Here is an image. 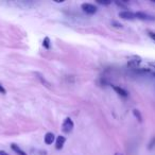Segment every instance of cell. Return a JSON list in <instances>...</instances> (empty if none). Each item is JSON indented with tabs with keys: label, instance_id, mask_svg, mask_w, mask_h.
<instances>
[{
	"label": "cell",
	"instance_id": "ac0fdd59",
	"mask_svg": "<svg viewBox=\"0 0 155 155\" xmlns=\"http://www.w3.org/2000/svg\"><path fill=\"white\" fill-rule=\"evenodd\" d=\"M151 74H152L153 78H155V71H151Z\"/></svg>",
	"mask_w": 155,
	"mask_h": 155
},
{
	"label": "cell",
	"instance_id": "8992f818",
	"mask_svg": "<svg viewBox=\"0 0 155 155\" xmlns=\"http://www.w3.org/2000/svg\"><path fill=\"white\" fill-rule=\"evenodd\" d=\"M65 141H66V138H65L64 136H58V137L56 138V141H55V149L56 150H61V149H63V147H64V144H65Z\"/></svg>",
	"mask_w": 155,
	"mask_h": 155
},
{
	"label": "cell",
	"instance_id": "3957f363",
	"mask_svg": "<svg viewBox=\"0 0 155 155\" xmlns=\"http://www.w3.org/2000/svg\"><path fill=\"white\" fill-rule=\"evenodd\" d=\"M135 17L138 18V19H141V20H150V21L155 20L154 16L149 15V14L143 13V12H137V13H135Z\"/></svg>",
	"mask_w": 155,
	"mask_h": 155
},
{
	"label": "cell",
	"instance_id": "277c9868",
	"mask_svg": "<svg viewBox=\"0 0 155 155\" xmlns=\"http://www.w3.org/2000/svg\"><path fill=\"white\" fill-rule=\"evenodd\" d=\"M119 16H120L121 18H123V19H134L135 17V13H133V12L131 11H122L119 13Z\"/></svg>",
	"mask_w": 155,
	"mask_h": 155
},
{
	"label": "cell",
	"instance_id": "7a4b0ae2",
	"mask_svg": "<svg viewBox=\"0 0 155 155\" xmlns=\"http://www.w3.org/2000/svg\"><path fill=\"white\" fill-rule=\"evenodd\" d=\"M82 10L88 15H94L95 13H97L98 9L96 5H91V3H83L82 5Z\"/></svg>",
	"mask_w": 155,
	"mask_h": 155
},
{
	"label": "cell",
	"instance_id": "9c48e42d",
	"mask_svg": "<svg viewBox=\"0 0 155 155\" xmlns=\"http://www.w3.org/2000/svg\"><path fill=\"white\" fill-rule=\"evenodd\" d=\"M11 148H12V150H13L15 153H17L18 155H27V153L25 152V151H22L21 149H20L19 147L17 146V144L13 143V144L11 146Z\"/></svg>",
	"mask_w": 155,
	"mask_h": 155
},
{
	"label": "cell",
	"instance_id": "7c38bea8",
	"mask_svg": "<svg viewBox=\"0 0 155 155\" xmlns=\"http://www.w3.org/2000/svg\"><path fill=\"white\" fill-rule=\"evenodd\" d=\"M154 147H155V136L152 138V139H151V141H150V143H149L148 148H149V150H152Z\"/></svg>",
	"mask_w": 155,
	"mask_h": 155
},
{
	"label": "cell",
	"instance_id": "2e32d148",
	"mask_svg": "<svg viewBox=\"0 0 155 155\" xmlns=\"http://www.w3.org/2000/svg\"><path fill=\"white\" fill-rule=\"evenodd\" d=\"M149 36H150L151 38L154 39V41H155V33H153V32H149Z\"/></svg>",
	"mask_w": 155,
	"mask_h": 155
},
{
	"label": "cell",
	"instance_id": "8fae6325",
	"mask_svg": "<svg viewBox=\"0 0 155 155\" xmlns=\"http://www.w3.org/2000/svg\"><path fill=\"white\" fill-rule=\"evenodd\" d=\"M133 114H134V116L136 117V118L138 119V121L139 122H141L142 121V117H141V114H140V112L138 110H133Z\"/></svg>",
	"mask_w": 155,
	"mask_h": 155
},
{
	"label": "cell",
	"instance_id": "5b68a950",
	"mask_svg": "<svg viewBox=\"0 0 155 155\" xmlns=\"http://www.w3.org/2000/svg\"><path fill=\"white\" fill-rule=\"evenodd\" d=\"M141 63V60H140V58H132V60L129 61V63H127V66L131 67V68H138V66H139V64Z\"/></svg>",
	"mask_w": 155,
	"mask_h": 155
},
{
	"label": "cell",
	"instance_id": "e0dca14e",
	"mask_svg": "<svg viewBox=\"0 0 155 155\" xmlns=\"http://www.w3.org/2000/svg\"><path fill=\"white\" fill-rule=\"evenodd\" d=\"M0 155H9L7 152H5V151H0Z\"/></svg>",
	"mask_w": 155,
	"mask_h": 155
},
{
	"label": "cell",
	"instance_id": "6da1fadb",
	"mask_svg": "<svg viewBox=\"0 0 155 155\" xmlns=\"http://www.w3.org/2000/svg\"><path fill=\"white\" fill-rule=\"evenodd\" d=\"M74 127V124H73V121L71 120L70 118H66L63 122V125H62V131L64 133H70L71 131L73 130Z\"/></svg>",
	"mask_w": 155,
	"mask_h": 155
},
{
	"label": "cell",
	"instance_id": "30bf717a",
	"mask_svg": "<svg viewBox=\"0 0 155 155\" xmlns=\"http://www.w3.org/2000/svg\"><path fill=\"white\" fill-rule=\"evenodd\" d=\"M43 46L46 49H50V38L49 37H45L43 41Z\"/></svg>",
	"mask_w": 155,
	"mask_h": 155
},
{
	"label": "cell",
	"instance_id": "ba28073f",
	"mask_svg": "<svg viewBox=\"0 0 155 155\" xmlns=\"http://www.w3.org/2000/svg\"><path fill=\"white\" fill-rule=\"evenodd\" d=\"M54 139H55V136H54L53 133H51V132H49V133H47L45 135V142L46 144H51L52 142L54 141Z\"/></svg>",
	"mask_w": 155,
	"mask_h": 155
},
{
	"label": "cell",
	"instance_id": "5bb4252c",
	"mask_svg": "<svg viewBox=\"0 0 155 155\" xmlns=\"http://www.w3.org/2000/svg\"><path fill=\"white\" fill-rule=\"evenodd\" d=\"M0 94H3V95H5V94H7V91H5V87H3L1 84H0Z\"/></svg>",
	"mask_w": 155,
	"mask_h": 155
},
{
	"label": "cell",
	"instance_id": "9a60e30c",
	"mask_svg": "<svg viewBox=\"0 0 155 155\" xmlns=\"http://www.w3.org/2000/svg\"><path fill=\"white\" fill-rule=\"evenodd\" d=\"M98 3H100V5H110V1H98Z\"/></svg>",
	"mask_w": 155,
	"mask_h": 155
},
{
	"label": "cell",
	"instance_id": "4fadbf2b",
	"mask_svg": "<svg viewBox=\"0 0 155 155\" xmlns=\"http://www.w3.org/2000/svg\"><path fill=\"white\" fill-rule=\"evenodd\" d=\"M116 5H119V7H121V8H123V9H127V5H125L124 3H122V2H119V1H116Z\"/></svg>",
	"mask_w": 155,
	"mask_h": 155
},
{
	"label": "cell",
	"instance_id": "d6986e66",
	"mask_svg": "<svg viewBox=\"0 0 155 155\" xmlns=\"http://www.w3.org/2000/svg\"><path fill=\"white\" fill-rule=\"evenodd\" d=\"M149 65L152 66V67H155V63H149Z\"/></svg>",
	"mask_w": 155,
	"mask_h": 155
},
{
	"label": "cell",
	"instance_id": "52a82bcc",
	"mask_svg": "<svg viewBox=\"0 0 155 155\" xmlns=\"http://www.w3.org/2000/svg\"><path fill=\"white\" fill-rule=\"evenodd\" d=\"M113 88H114V91H116L117 94H118L119 96H121V97H127L129 96V93H127L125 89L121 88L120 86H116V85H113Z\"/></svg>",
	"mask_w": 155,
	"mask_h": 155
}]
</instances>
